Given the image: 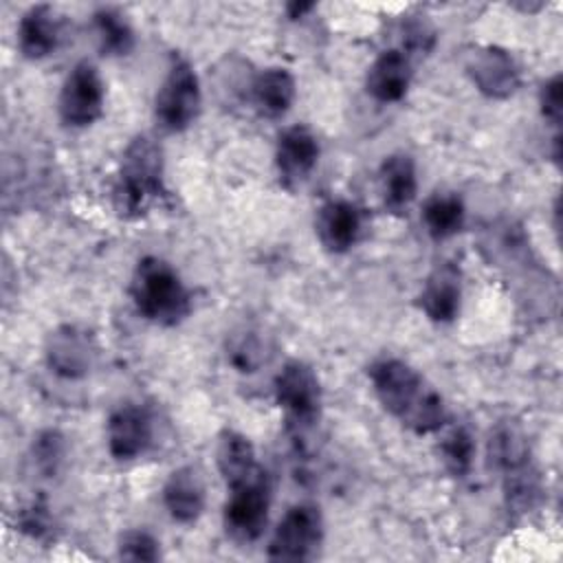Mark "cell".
Instances as JSON below:
<instances>
[{
  "instance_id": "9",
  "label": "cell",
  "mask_w": 563,
  "mask_h": 563,
  "mask_svg": "<svg viewBox=\"0 0 563 563\" xmlns=\"http://www.w3.org/2000/svg\"><path fill=\"white\" fill-rule=\"evenodd\" d=\"M97 341L92 332L81 325L64 323L51 330L44 343V358L48 369L66 380H79L90 374L97 361Z\"/></svg>"
},
{
  "instance_id": "1",
  "label": "cell",
  "mask_w": 563,
  "mask_h": 563,
  "mask_svg": "<svg viewBox=\"0 0 563 563\" xmlns=\"http://www.w3.org/2000/svg\"><path fill=\"white\" fill-rule=\"evenodd\" d=\"M372 391L380 407L418 435L435 433L449 422L442 394L407 361L380 356L367 367Z\"/></svg>"
},
{
  "instance_id": "19",
  "label": "cell",
  "mask_w": 563,
  "mask_h": 563,
  "mask_svg": "<svg viewBox=\"0 0 563 563\" xmlns=\"http://www.w3.org/2000/svg\"><path fill=\"white\" fill-rule=\"evenodd\" d=\"M380 198L387 211L407 213L418 194V172L409 154L396 152L385 156L378 169Z\"/></svg>"
},
{
  "instance_id": "18",
  "label": "cell",
  "mask_w": 563,
  "mask_h": 563,
  "mask_svg": "<svg viewBox=\"0 0 563 563\" xmlns=\"http://www.w3.org/2000/svg\"><path fill=\"white\" fill-rule=\"evenodd\" d=\"M297 97V81L288 68L268 66L249 81V99L266 119L284 117Z\"/></svg>"
},
{
  "instance_id": "5",
  "label": "cell",
  "mask_w": 563,
  "mask_h": 563,
  "mask_svg": "<svg viewBox=\"0 0 563 563\" xmlns=\"http://www.w3.org/2000/svg\"><path fill=\"white\" fill-rule=\"evenodd\" d=\"M273 394L290 427L303 431L312 427L321 413L323 391L317 372L299 361H286L273 378Z\"/></svg>"
},
{
  "instance_id": "11",
  "label": "cell",
  "mask_w": 563,
  "mask_h": 563,
  "mask_svg": "<svg viewBox=\"0 0 563 563\" xmlns=\"http://www.w3.org/2000/svg\"><path fill=\"white\" fill-rule=\"evenodd\" d=\"M108 453L119 462H130L147 453L154 442V418L139 402L119 405L106 422Z\"/></svg>"
},
{
  "instance_id": "16",
  "label": "cell",
  "mask_w": 563,
  "mask_h": 563,
  "mask_svg": "<svg viewBox=\"0 0 563 563\" xmlns=\"http://www.w3.org/2000/svg\"><path fill=\"white\" fill-rule=\"evenodd\" d=\"M207 488L200 471L194 464L178 466L163 484V506L178 523H196L205 512Z\"/></svg>"
},
{
  "instance_id": "14",
  "label": "cell",
  "mask_w": 563,
  "mask_h": 563,
  "mask_svg": "<svg viewBox=\"0 0 563 563\" xmlns=\"http://www.w3.org/2000/svg\"><path fill=\"white\" fill-rule=\"evenodd\" d=\"M462 273L451 262L438 264L418 292V308L433 323H451L462 310Z\"/></svg>"
},
{
  "instance_id": "24",
  "label": "cell",
  "mask_w": 563,
  "mask_h": 563,
  "mask_svg": "<svg viewBox=\"0 0 563 563\" xmlns=\"http://www.w3.org/2000/svg\"><path fill=\"white\" fill-rule=\"evenodd\" d=\"M440 460L444 468L453 477H466L473 468L475 460V440L473 433L464 424L451 427L442 438H440Z\"/></svg>"
},
{
  "instance_id": "15",
  "label": "cell",
  "mask_w": 563,
  "mask_h": 563,
  "mask_svg": "<svg viewBox=\"0 0 563 563\" xmlns=\"http://www.w3.org/2000/svg\"><path fill=\"white\" fill-rule=\"evenodd\" d=\"M62 18L51 4H33L18 22L15 42L24 59L37 62L53 55L62 42Z\"/></svg>"
},
{
  "instance_id": "3",
  "label": "cell",
  "mask_w": 563,
  "mask_h": 563,
  "mask_svg": "<svg viewBox=\"0 0 563 563\" xmlns=\"http://www.w3.org/2000/svg\"><path fill=\"white\" fill-rule=\"evenodd\" d=\"M130 299L136 312L161 328H174L191 314V292L180 273L158 255L136 262L130 277Z\"/></svg>"
},
{
  "instance_id": "7",
  "label": "cell",
  "mask_w": 563,
  "mask_h": 563,
  "mask_svg": "<svg viewBox=\"0 0 563 563\" xmlns=\"http://www.w3.org/2000/svg\"><path fill=\"white\" fill-rule=\"evenodd\" d=\"M323 541V515L319 506L299 501L290 506L275 526L266 554L273 561L312 559Z\"/></svg>"
},
{
  "instance_id": "25",
  "label": "cell",
  "mask_w": 563,
  "mask_h": 563,
  "mask_svg": "<svg viewBox=\"0 0 563 563\" xmlns=\"http://www.w3.org/2000/svg\"><path fill=\"white\" fill-rule=\"evenodd\" d=\"M31 455L35 468L44 477H53L59 473L66 457V440L57 429H44L33 438Z\"/></svg>"
},
{
  "instance_id": "2",
  "label": "cell",
  "mask_w": 563,
  "mask_h": 563,
  "mask_svg": "<svg viewBox=\"0 0 563 563\" xmlns=\"http://www.w3.org/2000/svg\"><path fill=\"white\" fill-rule=\"evenodd\" d=\"M161 198H165L163 150L152 136L139 134L121 154L112 187L114 211L125 220H136Z\"/></svg>"
},
{
  "instance_id": "20",
  "label": "cell",
  "mask_w": 563,
  "mask_h": 563,
  "mask_svg": "<svg viewBox=\"0 0 563 563\" xmlns=\"http://www.w3.org/2000/svg\"><path fill=\"white\" fill-rule=\"evenodd\" d=\"M216 464L227 486H235L262 471L253 442L235 429L220 431L216 444Z\"/></svg>"
},
{
  "instance_id": "17",
  "label": "cell",
  "mask_w": 563,
  "mask_h": 563,
  "mask_svg": "<svg viewBox=\"0 0 563 563\" xmlns=\"http://www.w3.org/2000/svg\"><path fill=\"white\" fill-rule=\"evenodd\" d=\"M411 59L402 48H387L374 57L365 75V90L380 103L400 101L411 86Z\"/></svg>"
},
{
  "instance_id": "27",
  "label": "cell",
  "mask_w": 563,
  "mask_h": 563,
  "mask_svg": "<svg viewBox=\"0 0 563 563\" xmlns=\"http://www.w3.org/2000/svg\"><path fill=\"white\" fill-rule=\"evenodd\" d=\"M227 350L229 363L240 372H255L264 358V345L255 332H240Z\"/></svg>"
},
{
  "instance_id": "30",
  "label": "cell",
  "mask_w": 563,
  "mask_h": 563,
  "mask_svg": "<svg viewBox=\"0 0 563 563\" xmlns=\"http://www.w3.org/2000/svg\"><path fill=\"white\" fill-rule=\"evenodd\" d=\"M317 4L314 2H288L286 4V15L290 18V20H297V18H303L306 13H310L312 9H314Z\"/></svg>"
},
{
  "instance_id": "12",
  "label": "cell",
  "mask_w": 563,
  "mask_h": 563,
  "mask_svg": "<svg viewBox=\"0 0 563 563\" xmlns=\"http://www.w3.org/2000/svg\"><path fill=\"white\" fill-rule=\"evenodd\" d=\"M319 139L308 125H288L277 134L275 143V169L279 183L288 189L310 178L319 163Z\"/></svg>"
},
{
  "instance_id": "29",
  "label": "cell",
  "mask_w": 563,
  "mask_h": 563,
  "mask_svg": "<svg viewBox=\"0 0 563 563\" xmlns=\"http://www.w3.org/2000/svg\"><path fill=\"white\" fill-rule=\"evenodd\" d=\"M539 110L541 117L559 132L563 119V97H561V75H552L539 88Z\"/></svg>"
},
{
  "instance_id": "21",
  "label": "cell",
  "mask_w": 563,
  "mask_h": 563,
  "mask_svg": "<svg viewBox=\"0 0 563 563\" xmlns=\"http://www.w3.org/2000/svg\"><path fill=\"white\" fill-rule=\"evenodd\" d=\"M420 218L433 240H449L464 229L466 207L455 191H435L424 200Z\"/></svg>"
},
{
  "instance_id": "6",
  "label": "cell",
  "mask_w": 563,
  "mask_h": 563,
  "mask_svg": "<svg viewBox=\"0 0 563 563\" xmlns=\"http://www.w3.org/2000/svg\"><path fill=\"white\" fill-rule=\"evenodd\" d=\"M271 508V484L266 471L229 486V497L222 510L227 534L238 543H253L262 537Z\"/></svg>"
},
{
  "instance_id": "10",
  "label": "cell",
  "mask_w": 563,
  "mask_h": 563,
  "mask_svg": "<svg viewBox=\"0 0 563 563\" xmlns=\"http://www.w3.org/2000/svg\"><path fill=\"white\" fill-rule=\"evenodd\" d=\"M464 70L473 86L488 99L512 97L521 84L519 66L512 55L493 44H482L466 53Z\"/></svg>"
},
{
  "instance_id": "26",
  "label": "cell",
  "mask_w": 563,
  "mask_h": 563,
  "mask_svg": "<svg viewBox=\"0 0 563 563\" xmlns=\"http://www.w3.org/2000/svg\"><path fill=\"white\" fill-rule=\"evenodd\" d=\"M117 556L123 561H143V563L158 561L161 559V541L143 528H130L119 534Z\"/></svg>"
},
{
  "instance_id": "8",
  "label": "cell",
  "mask_w": 563,
  "mask_h": 563,
  "mask_svg": "<svg viewBox=\"0 0 563 563\" xmlns=\"http://www.w3.org/2000/svg\"><path fill=\"white\" fill-rule=\"evenodd\" d=\"M106 84L99 68L81 59L66 75L59 97L57 112L66 128H88L103 114Z\"/></svg>"
},
{
  "instance_id": "22",
  "label": "cell",
  "mask_w": 563,
  "mask_h": 563,
  "mask_svg": "<svg viewBox=\"0 0 563 563\" xmlns=\"http://www.w3.org/2000/svg\"><path fill=\"white\" fill-rule=\"evenodd\" d=\"M92 29L99 51L108 57H125L134 51L136 35L125 13L114 7H101L92 13Z\"/></svg>"
},
{
  "instance_id": "28",
  "label": "cell",
  "mask_w": 563,
  "mask_h": 563,
  "mask_svg": "<svg viewBox=\"0 0 563 563\" xmlns=\"http://www.w3.org/2000/svg\"><path fill=\"white\" fill-rule=\"evenodd\" d=\"M20 532L29 534L31 539H44L53 532V517L44 501H31L18 515Z\"/></svg>"
},
{
  "instance_id": "4",
  "label": "cell",
  "mask_w": 563,
  "mask_h": 563,
  "mask_svg": "<svg viewBox=\"0 0 563 563\" xmlns=\"http://www.w3.org/2000/svg\"><path fill=\"white\" fill-rule=\"evenodd\" d=\"M202 88L194 66L174 57L154 97V119L165 132L187 130L200 114Z\"/></svg>"
},
{
  "instance_id": "23",
  "label": "cell",
  "mask_w": 563,
  "mask_h": 563,
  "mask_svg": "<svg viewBox=\"0 0 563 563\" xmlns=\"http://www.w3.org/2000/svg\"><path fill=\"white\" fill-rule=\"evenodd\" d=\"M488 460L501 473V477L530 466V446L521 429L510 422L497 424L488 440Z\"/></svg>"
},
{
  "instance_id": "13",
  "label": "cell",
  "mask_w": 563,
  "mask_h": 563,
  "mask_svg": "<svg viewBox=\"0 0 563 563\" xmlns=\"http://www.w3.org/2000/svg\"><path fill=\"white\" fill-rule=\"evenodd\" d=\"M363 224L365 216L356 202L332 198L319 207L314 218V233L328 253H345L361 240Z\"/></svg>"
}]
</instances>
